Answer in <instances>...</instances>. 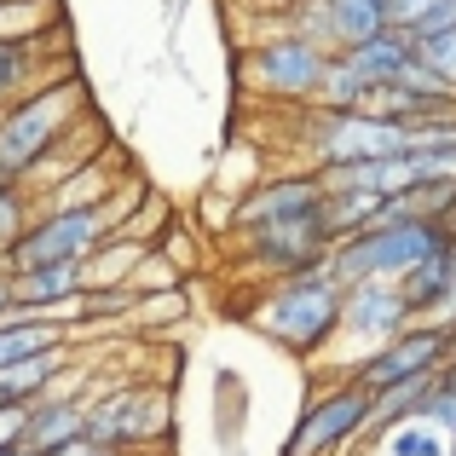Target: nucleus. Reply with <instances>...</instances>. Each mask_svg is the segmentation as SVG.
Segmentation results:
<instances>
[{
    "instance_id": "f257e3e1",
    "label": "nucleus",
    "mask_w": 456,
    "mask_h": 456,
    "mask_svg": "<svg viewBox=\"0 0 456 456\" xmlns=\"http://www.w3.org/2000/svg\"><path fill=\"white\" fill-rule=\"evenodd\" d=\"M341 306H346V278L323 260L295 278H266L248 301V330H260L278 353L295 364L330 358L341 341Z\"/></svg>"
},
{
    "instance_id": "f03ea898",
    "label": "nucleus",
    "mask_w": 456,
    "mask_h": 456,
    "mask_svg": "<svg viewBox=\"0 0 456 456\" xmlns=\"http://www.w3.org/2000/svg\"><path fill=\"white\" fill-rule=\"evenodd\" d=\"M81 116H93L81 69L46 76V81H35L23 99H12L6 110H0V179L29 185L46 156L69 139V127H76Z\"/></svg>"
},
{
    "instance_id": "7ed1b4c3",
    "label": "nucleus",
    "mask_w": 456,
    "mask_h": 456,
    "mask_svg": "<svg viewBox=\"0 0 456 456\" xmlns=\"http://www.w3.org/2000/svg\"><path fill=\"white\" fill-rule=\"evenodd\" d=\"M145 202V185L139 179H122L110 197L99 202H76V208H41L29 220V232L6 248V272L23 266H87L93 248L110 243L116 225Z\"/></svg>"
},
{
    "instance_id": "20e7f679",
    "label": "nucleus",
    "mask_w": 456,
    "mask_h": 456,
    "mask_svg": "<svg viewBox=\"0 0 456 456\" xmlns=\"http://www.w3.org/2000/svg\"><path fill=\"white\" fill-rule=\"evenodd\" d=\"M289 116V162L295 167H346V162H370V156H393L411 145V127H399L381 110H330V104H306V110H283Z\"/></svg>"
},
{
    "instance_id": "39448f33",
    "label": "nucleus",
    "mask_w": 456,
    "mask_h": 456,
    "mask_svg": "<svg viewBox=\"0 0 456 456\" xmlns=\"http://www.w3.org/2000/svg\"><path fill=\"white\" fill-rule=\"evenodd\" d=\"M335 53H323L318 41L295 29H266L243 46V64H237V87L248 93L266 110H306L323 99V81H330Z\"/></svg>"
},
{
    "instance_id": "423d86ee",
    "label": "nucleus",
    "mask_w": 456,
    "mask_h": 456,
    "mask_svg": "<svg viewBox=\"0 0 456 456\" xmlns=\"http://www.w3.org/2000/svg\"><path fill=\"white\" fill-rule=\"evenodd\" d=\"M232 243V260L248 272V278H295V272H312L335 255L341 243V225H335V208L318 202V208H301V214H283V220H266V225H248V232L225 237Z\"/></svg>"
},
{
    "instance_id": "0eeeda50",
    "label": "nucleus",
    "mask_w": 456,
    "mask_h": 456,
    "mask_svg": "<svg viewBox=\"0 0 456 456\" xmlns=\"http://www.w3.org/2000/svg\"><path fill=\"white\" fill-rule=\"evenodd\" d=\"M87 439L122 451V456H162L174 439V393L167 381H116L93 393L87 404Z\"/></svg>"
},
{
    "instance_id": "6e6552de",
    "label": "nucleus",
    "mask_w": 456,
    "mask_h": 456,
    "mask_svg": "<svg viewBox=\"0 0 456 456\" xmlns=\"http://www.w3.org/2000/svg\"><path fill=\"white\" fill-rule=\"evenodd\" d=\"M445 243H456V237L439 220L411 214V220H381V225H364V232H346L341 243H335L330 266L341 272L346 283H364V278H393L399 283L416 260H428Z\"/></svg>"
},
{
    "instance_id": "1a4fd4ad",
    "label": "nucleus",
    "mask_w": 456,
    "mask_h": 456,
    "mask_svg": "<svg viewBox=\"0 0 456 456\" xmlns=\"http://www.w3.org/2000/svg\"><path fill=\"white\" fill-rule=\"evenodd\" d=\"M370 404H376V393L358 376H335L330 387H318L301 404L289 439H283V456H353L364 445Z\"/></svg>"
},
{
    "instance_id": "9d476101",
    "label": "nucleus",
    "mask_w": 456,
    "mask_h": 456,
    "mask_svg": "<svg viewBox=\"0 0 456 456\" xmlns=\"http://www.w3.org/2000/svg\"><path fill=\"white\" fill-rule=\"evenodd\" d=\"M456 358V318H411L393 341L370 346L358 364L335 370V376H358L370 393L393 387V381H411V376H434Z\"/></svg>"
},
{
    "instance_id": "9b49d317",
    "label": "nucleus",
    "mask_w": 456,
    "mask_h": 456,
    "mask_svg": "<svg viewBox=\"0 0 456 456\" xmlns=\"http://www.w3.org/2000/svg\"><path fill=\"white\" fill-rule=\"evenodd\" d=\"M411 323V301H404V289L393 278H364V283H346V306H341V364L335 370H346V364H358V358L370 353V346H381V341H393V335Z\"/></svg>"
},
{
    "instance_id": "f8f14e48",
    "label": "nucleus",
    "mask_w": 456,
    "mask_h": 456,
    "mask_svg": "<svg viewBox=\"0 0 456 456\" xmlns=\"http://www.w3.org/2000/svg\"><path fill=\"white\" fill-rule=\"evenodd\" d=\"M283 29L318 41L323 53H346L364 35L387 29V6L381 0H289L283 6Z\"/></svg>"
},
{
    "instance_id": "ddd939ff",
    "label": "nucleus",
    "mask_w": 456,
    "mask_h": 456,
    "mask_svg": "<svg viewBox=\"0 0 456 456\" xmlns=\"http://www.w3.org/2000/svg\"><path fill=\"white\" fill-rule=\"evenodd\" d=\"M64 69H76V58H69V23L41 29V35H6L0 41V110L12 99H23L35 81L64 76Z\"/></svg>"
},
{
    "instance_id": "4468645a",
    "label": "nucleus",
    "mask_w": 456,
    "mask_h": 456,
    "mask_svg": "<svg viewBox=\"0 0 456 456\" xmlns=\"http://www.w3.org/2000/svg\"><path fill=\"white\" fill-rule=\"evenodd\" d=\"M87 404H93V376H69L64 387L41 393V399L29 404V428H23V445L35 456H58L64 445H76V439H87Z\"/></svg>"
},
{
    "instance_id": "2eb2a0df",
    "label": "nucleus",
    "mask_w": 456,
    "mask_h": 456,
    "mask_svg": "<svg viewBox=\"0 0 456 456\" xmlns=\"http://www.w3.org/2000/svg\"><path fill=\"white\" fill-rule=\"evenodd\" d=\"M87 289L81 266H23L12 272V312H46V318H69Z\"/></svg>"
},
{
    "instance_id": "dca6fc26",
    "label": "nucleus",
    "mask_w": 456,
    "mask_h": 456,
    "mask_svg": "<svg viewBox=\"0 0 456 456\" xmlns=\"http://www.w3.org/2000/svg\"><path fill=\"white\" fill-rule=\"evenodd\" d=\"M346 69H353L358 81H364L370 93H381V87H393V81L411 69V58H416V35L411 29H376V35H364L358 46H346V53H335Z\"/></svg>"
},
{
    "instance_id": "f3484780",
    "label": "nucleus",
    "mask_w": 456,
    "mask_h": 456,
    "mask_svg": "<svg viewBox=\"0 0 456 456\" xmlns=\"http://www.w3.org/2000/svg\"><path fill=\"white\" fill-rule=\"evenodd\" d=\"M399 289L411 301V318H456V243L416 260L399 278Z\"/></svg>"
},
{
    "instance_id": "a211bd4d",
    "label": "nucleus",
    "mask_w": 456,
    "mask_h": 456,
    "mask_svg": "<svg viewBox=\"0 0 456 456\" xmlns=\"http://www.w3.org/2000/svg\"><path fill=\"white\" fill-rule=\"evenodd\" d=\"M76 341V323L69 318H46V312H6L0 318V370L18 364L29 353H46V346Z\"/></svg>"
},
{
    "instance_id": "6ab92c4d",
    "label": "nucleus",
    "mask_w": 456,
    "mask_h": 456,
    "mask_svg": "<svg viewBox=\"0 0 456 456\" xmlns=\"http://www.w3.org/2000/svg\"><path fill=\"white\" fill-rule=\"evenodd\" d=\"M191 318V289L174 283V289H151L139 295L134 318H127V335H162V330H185Z\"/></svg>"
},
{
    "instance_id": "aec40b11",
    "label": "nucleus",
    "mask_w": 456,
    "mask_h": 456,
    "mask_svg": "<svg viewBox=\"0 0 456 456\" xmlns=\"http://www.w3.org/2000/svg\"><path fill=\"white\" fill-rule=\"evenodd\" d=\"M151 248L145 243H134V237H110V243H99L93 248V260L81 272H87V283H127L139 272V260H145Z\"/></svg>"
},
{
    "instance_id": "412c9836",
    "label": "nucleus",
    "mask_w": 456,
    "mask_h": 456,
    "mask_svg": "<svg viewBox=\"0 0 456 456\" xmlns=\"http://www.w3.org/2000/svg\"><path fill=\"white\" fill-rule=\"evenodd\" d=\"M381 6H387V23H393V29H411L416 41L456 23V0H381Z\"/></svg>"
},
{
    "instance_id": "4be33fe9",
    "label": "nucleus",
    "mask_w": 456,
    "mask_h": 456,
    "mask_svg": "<svg viewBox=\"0 0 456 456\" xmlns=\"http://www.w3.org/2000/svg\"><path fill=\"white\" fill-rule=\"evenodd\" d=\"M41 214V197L18 179H0V266H6V248L29 232V220Z\"/></svg>"
},
{
    "instance_id": "5701e85b",
    "label": "nucleus",
    "mask_w": 456,
    "mask_h": 456,
    "mask_svg": "<svg viewBox=\"0 0 456 456\" xmlns=\"http://www.w3.org/2000/svg\"><path fill=\"white\" fill-rule=\"evenodd\" d=\"M167 232H174V208H167V197H156V191H145V202L116 225V237H134V243H145V248H156Z\"/></svg>"
},
{
    "instance_id": "b1692460",
    "label": "nucleus",
    "mask_w": 456,
    "mask_h": 456,
    "mask_svg": "<svg viewBox=\"0 0 456 456\" xmlns=\"http://www.w3.org/2000/svg\"><path fill=\"white\" fill-rule=\"evenodd\" d=\"M416 58H422V64H434L439 76H445L451 87H456V23H451V29L422 35V41H416Z\"/></svg>"
},
{
    "instance_id": "393cba45",
    "label": "nucleus",
    "mask_w": 456,
    "mask_h": 456,
    "mask_svg": "<svg viewBox=\"0 0 456 456\" xmlns=\"http://www.w3.org/2000/svg\"><path fill=\"white\" fill-rule=\"evenodd\" d=\"M23 428H29V404H0V451L23 445Z\"/></svg>"
},
{
    "instance_id": "a878e982",
    "label": "nucleus",
    "mask_w": 456,
    "mask_h": 456,
    "mask_svg": "<svg viewBox=\"0 0 456 456\" xmlns=\"http://www.w3.org/2000/svg\"><path fill=\"white\" fill-rule=\"evenodd\" d=\"M58 456H122V451H110V445H99V439H76V445H64Z\"/></svg>"
},
{
    "instance_id": "bb28decb",
    "label": "nucleus",
    "mask_w": 456,
    "mask_h": 456,
    "mask_svg": "<svg viewBox=\"0 0 456 456\" xmlns=\"http://www.w3.org/2000/svg\"><path fill=\"white\" fill-rule=\"evenodd\" d=\"M6 312H12V272L0 266V318H6Z\"/></svg>"
},
{
    "instance_id": "cd10ccee",
    "label": "nucleus",
    "mask_w": 456,
    "mask_h": 456,
    "mask_svg": "<svg viewBox=\"0 0 456 456\" xmlns=\"http://www.w3.org/2000/svg\"><path fill=\"white\" fill-rule=\"evenodd\" d=\"M0 456H35V451H29V445H6Z\"/></svg>"
},
{
    "instance_id": "c85d7f7f",
    "label": "nucleus",
    "mask_w": 456,
    "mask_h": 456,
    "mask_svg": "<svg viewBox=\"0 0 456 456\" xmlns=\"http://www.w3.org/2000/svg\"><path fill=\"white\" fill-rule=\"evenodd\" d=\"M451 456H456V428H451Z\"/></svg>"
}]
</instances>
